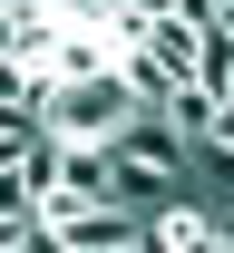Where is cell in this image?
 I'll use <instances>...</instances> for the list:
<instances>
[{"instance_id": "6da1fadb", "label": "cell", "mask_w": 234, "mask_h": 253, "mask_svg": "<svg viewBox=\"0 0 234 253\" xmlns=\"http://www.w3.org/2000/svg\"><path fill=\"white\" fill-rule=\"evenodd\" d=\"M107 156H117V185H127V205H166V195L186 185V156H195V136H186L166 107H137V117L107 136Z\"/></svg>"}, {"instance_id": "7a4b0ae2", "label": "cell", "mask_w": 234, "mask_h": 253, "mask_svg": "<svg viewBox=\"0 0 234 253\" xmlns=\"http://www.w3.org/2000/svg\"><path fill=\"white\" fill-rule=\"evenodd\" d=\"M127 117H137V88L117 68H107V78H68V88L49 97V136H68V146H107Z\"/></svg>"}, {"instance_id": "3957f363", "label": "cell", "mask_w": 234, "mask_h": 253, "mask_svg": "<svg viewBox=\"0 0 234 253\" xmlns=\"http://www.w3.org/2000/svg\"><path fill=\"white\" fill-rule=\"evenodd\" d=\"M49 78H107V68H117V20H59V39H49Z\"/></svg>"}, {"instance_id": "277c9868", "label": "cell", "mask_w": 234, "mask_h": 253, "mask_svg": "<svg viewBox=\"0 0 234 253\" xmlns=\"http://www.w3.org/2000/svg\"><path fill=\"white\" fill-rule=\"evenodd\" d=\"M68 10H49V0H0V59L10 68H39L49 59V39H59Z\"/></svg>"}, {"instance_id": "5b68a950", "label": "cell", "mask_w": 234, "mask_h": 253, "mask_svg": "<svg viewBox=\"0 0 234 253\" xmlns=\"http://www.w3.org/2000/svg\"><path fill=\"white\" fill-rule=\"evenodd\" d=\"M215 224H225V214L166 195V205H146V253H195V244H215Z\"/></svg>"}, {"instance_id": "8992f818", "label": "cell", "mask_w": 234, "mask_h": 253, "mask_svg": "<svg viewBox=\"0 0 234 253\" xmlns=\"http://www.w3.org/2000/svg\"><path fill=\"white\" fill-rule=\"evenodd\" d=\"M205 156H234V97L215 107V126H205Z\"/></svg>"}]
</instances>
